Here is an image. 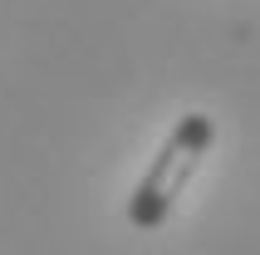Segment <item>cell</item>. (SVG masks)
<instances>
[{
	"instance_id": "6da1fadb",
	"label": "cell",
	"mask_w": 260,
	"mask_h": 255,
	"mask_svg": "<svg viewBox=\"0 0 260 255\" xmlns=\"http://www.w3.org/2000/svg\"><path fill=\"white\" fill-rule=\"evenodd\" d=\"M211 142H216V123L206 113H187L172 123L167 142L152 152L143 182L133 186V197H128V221L138 231H157L172 216V206L182 201V192L191 186V177L202 167V157L211 152Z\"/></svg>"
}]
</instances>
